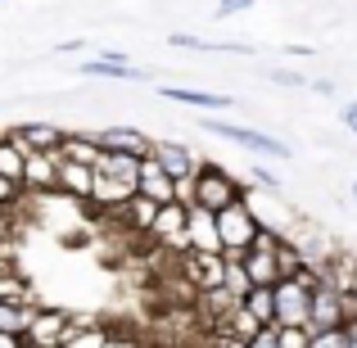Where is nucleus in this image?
<instances>
[{
  "mask_svg": "<svg viewBox=\"0 0 357 348\" xmlns=\"http://www.w3.org/2000/svg\"><path fill=\"white\" fill-rule=\"evenodd\" d=\"M59 167H63V154L54 149V154H27V195H54L59 190Z\"/></svg>",
  "mask_w": 357,
  "mask_h": 348,
  "instance_id": "nucleus-9",
  "label": "nucleus"
},
{
  "mask_svg": "<svg viewBox=\"0 0 357 348\" xmlns=\"http://www.w3.org/2000/svg\"><path fill=\"white\" fill-rule=\"evenodd\" d=\"M312 348H353V344L344 326H331V331H312Z\"/></svg>",
  "mask_w": 357,
  "mask_h": 348,
  "instance_id": "nucleus-32",
  "label": "nucleus"
},
{
  "mask_svg": "<svg viewBox=\"0 0 357 348\" xmlns=\"http://www.w3.org/2000/svg\"><path fill=\"white\" fill-rule=\"evenodd\" d=\"M353 199H357V181H353Z\"/></svg>",
  "mask_w": 357,
  "mask_h": 348,
  "instance_id": "nucleus-40",
  "label": "nucleus"
},
{
  "mask_svg": "<svg viewBox=\"0 0 357 348\" xmlns=\"http://www.w3.org/2000/svg\"><path fill=\"white\" fill-rule=\"evenodd\" d=\"M140 195H145V199H154V204H176V176L167 172L154 154L140 163Z\"/></svg>",
  "mask_w": 357,
  "mask_h": 348,
  "instance_id": "nucleus-12",
  "label": "nucleus"
},
{
  "mask_svg": "<svg viewBox=\"0 0 357 348\" xmlns=\"http://www.w3.org/2000/svg\"><path fill=\"white\" fill-rule=\"evenodd\" d=\"M154 158L167 167V172L176 176V181H185V176H195L199 172V163L204 158L195 154L190 145H181V140H154Z\"/></svg>",
  "mask_w": 357,
  "mask_h": 348,
  "instance_id": "nucleus-13",
  "label": "nucleus"
},
{
  "mask_svg": "<svg viewBox=\"0 0 357 348\" xmlns=\"http://www.w3.org/2000/svg\"><path fill=\"white\" fill-rule=\"evenodd\" d=\"M109 348H145V340H140L136 331H114V340H109Z\"/></svg>",
  "mask_w": 357,
  "mask_h": 348,
  "instance_id": "nucleus-35",
  "label": "nucleus"
},
{
  "mask_svg": "<svg viewBox=\"0 0 357 348\" xmlns=\"http://www.w3.org/2000/svg\"><path fill=\"white\" fill-rule=\"evenodd\" d=\"M114 331L118 326H105V321H96V317H73V331H68V340H63V348H109Z\"/></svg>",
  "mask_w": 357,
  "mask_h": 348,
  "instance_id": "nucleus-19",
  "label": "nucleus"
},
{
  "mask_svg": "<svg viewBox=\"0 0 357 348\" xmlns=\"http://www.w3.org/2000/svg\"><path fill=\"white\" fill-rule=\"evenodd\" d=\"M227 289L240 294V298L253 289V276H249V267H244V258H227Z\"/></svg>",
  "mask_w": 357,
  "mask_h": 348,
  "instance_id": "nucleus-29",
  "label": "nucleus"
},
{
  "mask_svg": "<svg viewBox=\"0 0 357 348\" xmlns=\"http://www.w3.org/2000/svg\"><path fill=\"white\" fill-rule=\"evenodd\" d=\"M276 326H312V289L303 280L276 285Z\"/></svg>",
  "mask_w": 357,
  "mask_h": 348,
  "instance_id": "nucleus-6",
  "label": "nucleus"
},
{
  "mask_svg": "<svg viewBox=\"0 0 357 348\" xmlns=\"http://www.w3.org/2000/svg\"><path fill=\"white\" fill-rule=\"evenodd\" d=\"M253 186H262V190H280V176L276 172H267V167H253Z\"/></svg>",
  "mask_w": 357,
  "mask_h": 348,
  "instance_id": "nucleus-36",
  "label": "nucleus"
},
{
  "mask_svg": "<svg viewBox=\"0 0 357 348\" xmlns=\"http://www.w3.org/2000/svg\"><path fill=\"white\" fill-rule=\"evenodd\" d=\"M271 82H276V86H303V73H289V68H276V73H271Z\"/></svg>",
  "mask_w": 357,
  "mask_h": 348,
  "instance_id": "nucleus-37",
  "label": "nucleus"
},
{
  "mask_svg": "<svg viewBox=\"0 0 357 348\" xmlns=\"http://www.w3.org/2000/svg\"><path fill=\"white\" fill-rule=\"evenodd\" d=\"M208 136H218V140H236L240 149H253V154H262V158H289V145L285 140H276V136H267V131H253V127H240V122H222V118H204L199 122Z\"/></svg>",
  "mask_w": 357,
  "mask_h": 348,
  "instance_id": "nucleus-3",
  "label": "nucleus"
},
{
  "mask_svg": "<svg viewBox=\"0 0 357 348\" xmlns=\"http://www.w3.org/2000/svg\"><path fill=\"white\" fill-rule=\"evenodd\" d=\"M100 145L105 149H118V154H136V158H149L154 154V140L136 127H105L100 131Z\"/></svg>",
  "mask_w": 357,
  "mask_h": 348,
  "instance_id": "nucleus-18",
  "label": "nucleus"
},
{
  "mask_svg": "<svg viewBox=\"0 0 357 348\" xmlns=\"http://www.w3.org/2000/svg\"><path fill=\"white\" fill-rule=\"evenodd\" d=\"M244 308H249L262 326H276V285H253L249 294H244Z\"/></svg>",
  "mask_w": 357,
  "mask_h": 348,
  "instance_id": "nucleus-26",
  "label": "nucleus"
},
{
  "mask_svg": "<svg viewBox=\"0 0 357 348\" xmlns=\"http://www.w3.org/2000/svg\"><path fill=\"white\" fill-rule=\"evenodd\" d=\"M185 253H222L218 213H208V209H190V227H185Z\"/></svg>",
  "mask_w": 357,
  "mask_h": 348,
  "instance_id": "nucleus-8",
  "label": "nucleus"
},
{
  "mask_svg": "<svg viewBox=\"0 0 357 348\" xmlns=\"http://www.w3.org/2000/svg\"><path fill=\"white\" fill-rule=\"evenodd\" d=\"M59 154H63V158H73V163H91V167H100V158H105V145H100V136H68Z\"/></svg>",
  "mask_w": 357,
  "mask_h": 348,
  "instance_id": "nucleus-25",
  "label": "nucleus"
},
{
  "mask_svg": "<svg viewBox=\"0 0 357 348\" xmlns=\"http://www.w3.org/2000/svg\"><path fill=\"white\" fill-rule=\"evenodd\" d=\"M181 271L199 294L204 289H218V285H227V253H185Z\"/></svg>",
  "mask_w": 357,
  "mask_h": 348,
  "instance_id": "nucleus-7",
  "label": "nucleus"
},
{
  "mask_svg": "<svg viewBox=\"0 0 357 348\" xmlns=\"http://www.w3.org/2000/svg\"><path fill=\"white\" fill-rule=\"evenodd\" d=\"M185 227H190V204H163L154 218V231L149 240L172 244V249H185Z\"/></svg>",
  "mask_w": 357,
  "mask_h": 348,
  "instance_id": "nucleus-10",
  "label": "nucleus"
},
{
  "mask_svg": "<svg viewBox=\"0 0 357 348\" xmlns=\"http://www.w3.org/2000/svg\"><path fill=\"white\" fill-rule=\"evenodd\" d=\"M280 244H285V235L271 231V227H262L258 244H253V249L244 253V267H249L253 285H280V258H276Z\"/></svg>",
  "mask_w": 357,
  "mask_h": 348,
  "instance_id": "nucleus-4",
  "label": "nucleus"
},
{
  "mask_svg": "<svg viewBox=\"0 0 357 348\" xmlns=\"http://www.w3.org/2000/svg\"><path fill=\"white\" fill-rule=\"evenodd\" d=\"M36 308L41 303H0V344L23 340L27 326H32V317H36Z\"/></svg>",
  "mask_w": 357,
  "mask_h": 348,
  "instance_id": "nucleus-20",
  "label": "nucleus"
},
{
  "mask_svg": "<svg viewBox=\"0 0 357 348\" xmlns=\"http://www.w3.org/2000/svg\"><path fill=\"white\" fill-rule=\"evenodd\" d=\"M136 195H140L136 186H122L118 176H105V172L96 167V195H91V209H100V213H118L122 204H131Z\"/></svg>",
  "mask_w": 357,
  "mask_h": 348,
  "instance_id": "nucleus-16",
  "label": "nucleus"
},
{
  "mask_svg": "<svg viewBox=\"0 0 357 348\" xmlns=\"http://www.w3.org/2000/svg\"><path fill=\"white\" fill-rule=\"evenodd\" d=\"M9 136H14L18 145L27 149V154H54V149H63V140H68V131L50 127V122H23V127H14Z\"/></svg>",
  "mask_w": 357,
  "mask_h": 348,
  "instance_id": "nucleus-11",
  "label": "nucleus"
},
{
  "mask_svg": "<svg viewBox=\"0 0 357 348\" xmlns=\"http://www.w3.org/2000/svg\"><path fill=\"white\" fill-rule=\"evenodd\" d=\"M68 331H73V317L63 312V308L41 303L36 317H32V326H27V335H23V348H63Z\"/></svg>",
  "mask_w": 357,
  "mask_h": 348,
  "instance_id": "nucleus-5",
  "label": "nucleus"
},
{
  "mask_svg": "<svg viewBox=\"0 0 357 348\" xmlns=\"http://www.w3.org/2000/svg\"><path fill=\"white\" fill-rule=\"evenodd\" d=\"M258 0H218V18H236L244 14V9H253Z\"/></svg>",
  "mask_w": 357,
  "mask_h": 348,
  "instance_id": "nucleus-34",
  "label": "nucleus"
},
{
  "mask_svg": "<svg viewBox=\"0 0 357 348\" xmlns=\"http://www.w3.org/2000/svg\"><path fill=\"white\" fill-rule=\"evenodd\" d=\"M158 96L172 100V105H195V109H204V114H222V109L236 105L231 96H218V91H195V86H158Z\"/></svg>",
  "mask_w": 357,
  "mask_h": 348,
  "instance_id": "nucleus-17",
  "label": "nucleus"
},
{
  "mask_svg": "<svg viewBox=\"0 0 357 348\" xmlns=\"http://www.w3.org/2000/svg\"><path fill=\"white\" fill-rule=\"evenodd\" d=\"M249 348H280V326H262V331L249 340Z\"/></svg>",
  "mask_w": 357,
  "mask_h": 348,
  "instance_id": "nucleus-33",
  "label": "nucleus"
},
{
  "mask_svg": "<svg viewBox=\"0 0 357 348\" xmlns=\"http://www.w3.org/2000/svg\"><path fill=\"white\" fill-rule=\"evenodd\" d=\"M158 209H163V204H154V199H145V195H136L131 204H122V209H118V222H122V227H131V231H140V235H149V231H154Z\"/></svg>",
  "mask_w": 357,
  "mask_h": 348,
  "instance_id": "nucleus-21",
  "label": "nucleus"
},
{
  "mask_svg": "<svg viewBox=\"0 0 357 348\" xmlns=\"http://www.w3.org/2000/svg\"><path fill=\"white\" fill-rule=\"evenodd\" d=\"M59 195H68V199H77V204H91V195H96V167L63 158V167H59Z\"/></svg>",
  "mask_w": 357,
  "mask_h": 348,
  "instance_id": "nucleus-14",
  "label": "nucleus"
},
{
  "mask_svg": "<svg viewBox=\"0 0 357 348\" xmlns=\"http://www.w3.org/2000/svg\"><path fill=\"white\" fill-rule=\"evenodd\" d=\"M340 118H344V127H349L353 136H357V100H349V105H344V114H340Z\"/></svg>",
  "mask_w": 357,
  "mask_h": 348,
  "instance_id": "nucleus-38",
  "label": "nucleus"
},
{
  "mask_svg": "<svg viewBox=\"0 0 357 348\" xmlns=\"http://www.w3.org/2000/svg\"><path fill=\"white\" fill-rule=\"evenodd\" d=\"M23 199H27V186H18V181H9V176H0V213H14Z\"/></svg>",
  "mask_w": 357,
  "mask_h": 348,
  "instance_id": "nucleus-30",
  "label": "nucleus"
},
{
  "mask_svg": "<svg viewBox=\"0 0 357 348\" xmlns=\"http://www.w3.org/2000/svg\"><path fill=\"white\" fill-rule=\"evenodd\" d=\"M0 303H36L27 280L14 271V262H0Z\"/></svg>",
  "mask_w": 357,
  "mask_h": 348,
  "instance_id": "nucleus-27",
  "label": "nucleus"
},
{
  "mask_svg": "<svg viewBox=\"0 0 357 348\" xmlns=\"http://www.w3.org/2000/svg\"><path fill=\"white\" fill-rule=\"evenodd\" d=\"M240 199H249V190H244L227 167H222V163H199V172H195V204H190V209L222 213V209H231V204H240Z\"/></svg>",
  "mask_w": 357,
  "mask_h": 348,
  "instance_id": "nucleus-1",
  "label": "nucleus"
},
{
  "mask_svg": "<svg viewBox=\"0 0 357 348\" xmlns=\"http://www.w3.org/2000/svg\"><path fill=\"white\" fill-rule=\"evenodd\" d=\"M167 45H176V50H213V54H253V45L244 41H199V36H185V32H172L167 36Z\"/></svg>",
  "mask_w": 357,
  "mask_h": 348,
  "instance_id": "nucleus-24",
  "label": "nucleus"
},
{
  "mask_svg": "<svg viewBox=\"0 0 357 348\" xmlns=\"http://www.w3.org/2000/svg\"><path fill=\"white\" fill-rule=\"evenodd\" d=\"M280 348H312V326H280Z\"/></svg>",
  "mask_w": 357,
  "mask_h": 348,
  "instance_id": "nucleus-31",
  "label": "nucleus"
},
{
  "mask_svg": "<svg viewBox=\"0 0 357 348\" xmlns=\"http://www.w3.org/2000/svg\"><path fill=\"white\" fill-rule=\"evenodd\" d=\"M258 331H262V321H258V317H253V312H249L244 303H240L236 312L227 317V326H222V335H236V340H253Z\"/></svg>",
  "mask_w": 357,
  "mask_h": 348,
  "instance_id": "nucleus-28",
  "label": "nucleus"
},
{
  "mask_svg": "<svg viewBox=\"0 0 357 348\" xmlns=\"http://www.w3.org/2000/svg\"><path fill=\"white\" fill-rule=\"evenodd\" d=\"M77 73H86V77H114V82H145L149 73L145 68H131L127 63V54H100V59H86V63H77Z\"/></svg>",
  "mask_w": 357,
  "mask_h": 348,
  "instance_id": "nucleus-15",
  "label": "nucleus"
},
{
  "mask_svg": "<svg viewBox=\"0 0 357 348\" xmlns=\"http://www.w3.org/2000/svg\"><path fill=\"white\" fill-rule=\"evenodd\" d=\"M140 163H145V158H136V154L105 149V158H100V172H105V176H118L122 186H136V190H140Z\"/></svg>",
  "mask_w": 357,
  "mask_h": 348,
  "instance_id": "nucleus-22",
  "label": "nucleus"
},
{
  "mask_svg": "<svg viewBox=\"0 0 357 348\" xmlns=\"http://www.w3.org/2000/svg\"><path fill=\"white\" fill-rule=\"evenodd\" d=\"M267 222L258 218V213L249 209V199H240V204H231V209H222L218 213V231H222V253L227 258H244V253L258 244V235Z\"/></svg>",
  "mask_w": 357,
  "mask_h": 348,
  "instance_id": "nucleus-2",
  "label": "nucleus"
},
{
  "mask_svg": "<svg viewBox=\"0 0 357 348\" xmlns=\"http://www.w3.org/2000/svg\"><path fill=\"white\" fill-rule=\"evenodd\" d=\"M344 331H349V344L357 348V317H349V326H344Z\"/></svg>",
  "mask_w": 357,
  "mask_h": 348,
  "instance_id": "nucleus-39",
  "label": "nucleus"
},
{
  "mask_svg": "<svg viewBox=\"0 0 357 348\" xmlns=\"http://www.w3.org/2000/svg\"><path fill=\"white\" fill-rule=\"evenodd\" d=\"M0 176H9V181L23 186L27 176V149L18 145L14 136H0Z\"/></svg>",
  "mask_w": 357,
  "mask_h": 348,
  "instance_id": "nucleus-23",
  "label": "nucleus"
}]
</instances>
